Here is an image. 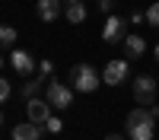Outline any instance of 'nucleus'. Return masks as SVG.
Returning a JSON list of instances; mask_svg holds the SVG:
<instances>
[{"mask_svg":"<svg viewBox=\"0 0 159 140\" xmlns=\"http://www.w3.org/2000/svg\"><path fill=\"white\" fill-rule=\"evenodd\" d=\"M99 10L105 13V16H111V10H115V0H99Z\"/></svg>","mask_w":159,"mask_h":140,"instance_id":"18","label":"nucleus"},{"mask_svg":"<svg viewBox=\"0 0 159 140\" xmlns=\"http://www.w3.org/2000/svg\"><path fill=\"white\" fill-rule=\"evenodd\" d=\"M45 131H48V134H57V131H61V118H57V115H51V118L45 121Z\"/></svg>","mask_w":159,"mask_h":140,"instance_id":"16","label":"nucleus"},{"mask_svg":"<svg viewBox=\"0 0 159 140\" xmlns=\"http://www.w3.org/2000/svg\"><path fill=\"white\" fill-rule=\"evenodd\" d=\"M64 16H67V22L80 25L86 19V3L83 0H64Z\"/></svg>","mask_w":159,"mask_h":140,"instance_id":"12","label":"nucleus"},{"mask_svg":"<svg viewBox=\"0 0 159 140\" xmlns=\"http://www.w3.org/2000/svg\"><path fill=\"white\" fill-rule=\"evenodd\" d=\"M147 51V42H143L140 32H127L124 35V57H143Z\"/></svg>","mask_w":159,"mask_h":140,"instance_id":"11","label":"nucleus"},{"mask_svg":"<svg viewBox=\"0 0 159 140\" xmlns=\"http://www.w3.org/2000/svg\"><path fill=\"white\" fill-rule=\"evenodd\" d=\"M10 64H13V70H16L19 76H32V70H35V57L29 54V51H22V48H13Z\"/></svg>","mask_w":159,"mask_h":140,"instance_id":"8","label":"nucleus"},{"mask_svg":"<svg viewBox=\"0 0 159 140\" xmlns=\"http://www.w3.org/2000/svg\"><path fill=\"white\" fill-rule=\"evenodd\" d=\"M42 137H45V127H42V124L25 121V124H16V127H13V140H42Z\"/></svg>","mask_w":159,"mask_h":140,"instance_id":"10","label":"nucleus"},{"mask_svg":"<svg viewBox=\"0 0 159 140\" xmlns=\"http://www.w3.org/2000/svg\"><path fill=\"white\" fill-rule=\"evenodd\" d=\"M38 73H42V76H45V80H48V76H51V73H54V64H51V61H42V70H38Z\"/></svg>","mask_w":159,"mask_h":140,"instance_id":"19","label":"nucleus"},{"mask_svg":"<svg viewBox=\"0 0 159 140\" xmlns=\"http://www.w3.org/2000/svg\"><path fill=\"white\" fill-rule=\"evenodd\" d=\"M16 42V29L13 25H0V48H13Z\"/></svg>","mask_w":159,"mask_h":140,"instance_id":"14","label":"nucleus"},{"mask_svg":"<svg viewBox=\"0 0 159 140\" xmlns=\"http://www.w3.org/2000/svg\"><path fill=\"white\" fill-rule=\"evenodd\" d=\"M127 73H130V64L124 57H118V61H108L105 64V70H102V83L105 86H121L127 80Z\"/></svg>","mask_w":159,"mask_h":140,"instance_id":"5","label":"nucleus"},{"mask_svg":"<svg viewBox=\"0 0 159 140\" xmlns=\"http://www.w3.org/2000/svg\"><path fill=\"white\" fill-rule=\"evenodd\" d=\"M7 99H10V83L3 80V76H0V105H3Z\"/></svg>","mask_w":159,"mask_h":140,"instance_id":"17","label":"nucleus"},{"mask_svg":"<svg viewBox=\"0 0 159 140\" xmlns=\"http://www.w3.org/2000/svg\"><path fill=\"white\" fill-rule=\"evenodd\" d=\"M73 93H76V89H73V86H67V83H61V80H51V83L45 86V99L51 102V108H54V111L70 108Z\"/></svg>","mask_w":159,"mask_h":140,"instance_id":"3","label":"nucleus"},{"mask_svg":"<svg viewBox=\"0 0 159 140\" xmlns=\"http://www.w3.org/2000/svg\"><path fill=\"white\" fill-rule=\"evenodd\" d=\"M70 86L76 89V93H96V89L102 86V76L96 73L92 64H76V67L70 70Z\"/></svg>","mask_w":159,"mask_h":140,"instance_id":"2","label":"nucleus"},{"mask_svg":"<svg viewBox=\"0 0 159 140\" xmlns=\"http://www.w3.org/2000/svg\"><path fill=\"white\" fill-rule=\"evenodd\" d=\"M25 115H29L32 124H42L45 127V121L54 115V108H51L48 99H29V102H25Z\"/></svg>","mask_w":159,"mask_h":140,"instance_id":"7","label":"nucleus"},{"mask_svg":"<svg viewBox=\"0 0 159 140\" xmlns=\"http://www.w3.org/2000/svg\"><path fill=\"white\" fill-rule=\"evenodd\" d=\"M42 86H48V80H45L42 73H38V76H29V80L22 83V96H25V99H35V96H38V89H42Z\"/></svg>","mask_w":159,"mask_h":140,"instance_id":"13","label":"nucleus"},{"mask_svg":"<svg viewBox=\"0 0 159 140\" xmlns=\"http://www.w3.org/2000/svg\"><path fill=\"white\" fill-rule=\"evenodd\" d=\"M0 127H3V111H0Z\"/></svg>","mask_w":159,"mask_h":140,"instance_id":"23","label":"nucleus"},{"mask_svg":"<svg viewBox=\"0 0 159 140\" xmlns=\"http://www.w3.org/2000/svg\"><path fill=\"white\" fill-rule=\"evenodd\" d=\"M124 35H127V19H121V16H108L105 19V29H102V42L105 45L124 42Z\"/></svg>","mask_w":159,"mask_h":140,"instance_id":"6","label":"nucleus"},{"mask_svg":"<svg viewBox=\"0 0 159 140\" xmlns=\"http://www.w3.org/2000/svg\"><path fill=\"white\" fill-rule=\"evenodd\" d=\"M0 67H3V54H0Z\"/></svg>","mask_w":159,"mask_h":140,"instance_id":"24","label":"nucleus"},{"mask_svg":"<svg viewBox=\"0 0 159 140\" xmlns=\"http://www.w3.org/2000/svg\"><path fill=\"white\" fill-rule=\"evenodd\" d=\"M38 19L42 22H54L61 13H64V0H38Z\"/></svg>","mask_w":159,"mask_h":140,"instance_id":"9","label":"nucleus"},{"mask_svg":"<svg viewBox=\"0 0 159 140\" xmlns=\"http://www.w3.org/2000/svg\"><path fill=\"white\" fill-rule=\"evenodd\" d=\"M156 89H159L156 76H150V73H140L137 80H134V99H137V105H153Z\"/></svg>","mask_w":159,"mask_h":140,"instance_id":"4","label":"nucleus"},{"mask_svg":"<svg viewBox=\"0 0 159 140\" xmlns=\"http://www.w3.org/2000/svg\"><path fill=\"white\" fill-rule=\"evenodd\" d=\"M153 54H156V57H159V45H156V48H153Z\"/></svg>","mask_w":159,"mask_h":140,"instance_id":"22","label":"nucleus"},{"mask_svg":"<svg viewBox=\"0 0 159 140\" xmlns=\"http://www.w3.org/2000/svg\"><path fill=\"white\" fill-rule=\"evenodd\" d=\"M147 22L153 25V29H159V3H150L147 7Z\"/></svg>","mask_w":159,"mask_h":140,"instance_id":"15","label":"nucleus"},{"mask_svg":"<svg viewBox=\"0 0 159 140\" xmlns=\"http://www.w3.org/2000/svg\"><path fill=\"white\" fill-rule=\"evenodd\" d=\"M105 140H124V134H108Z\"/></svg>","mask_w":159,"mask_h":140,"instance_id":"21","label":"nucleus"},{"mask_svg":"<svg viewBox=\"0 0 159 140\" xmlns=\"http://www.w3.org/2000/svg\"><path fill=\"white\" fill-rule=\"evenodd\" d=\"M124 127H127V137L130 140H153L156 137V115L150 108H134L127 115Z\"/></svg>","mask_w":159,"mask_h":140,"instance_id":"1","label":"nucleus"},{"mask_svg":"<svg viewBox=\"0 0 159 140\" xmlns=\"http://www.w3.org/2000/svg\"><path fill=\"white\" fill-rule=\"evenodd\" d=\"M130 22H147V13H140V10H134V13H130Z\"/></svg>","mask_w":159,"mask_h":140,"instance_id":"20","label":"nucleus"}]
</instances>
